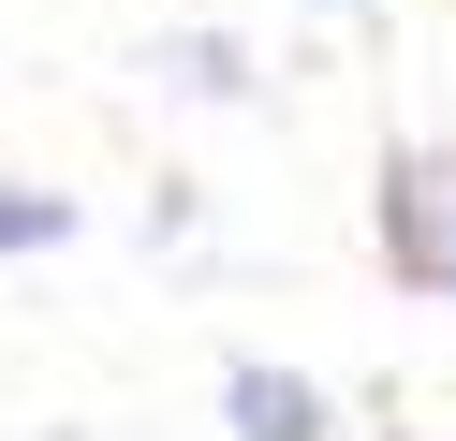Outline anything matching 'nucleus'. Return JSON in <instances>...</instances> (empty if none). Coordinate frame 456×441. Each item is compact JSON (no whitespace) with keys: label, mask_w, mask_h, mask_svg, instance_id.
I'll use <instances>...</instances> for the list:
<instances>
[{"label":"nucleus","mask_w":456,"mask_h":441,"mask_svg":"<svg viewBox=\"0 0 456 441\" xmlns=\"http://www.w3.org/2000/svg\"><path fill=\"white\" fill-rule=\"evenodd\" d=\"M442 221H456V176L427 162V147H397V162H383V265L412 294H456V235Z\"/></svg>","instance_id":"1"},{"label":"nucleus","mask_w":456,"mask_h":441,"mask_svg":"<svg viewBox=\"0 0 456 441\" xmlns=\"http://www.w3.org/2000/svg\"><path fill=\"white\" fill-rule=\"evenodd\" d=\"M74 235V192H45V176H0V265L15 250H60Z\"/></svg>","instance_id":"3"},{"label":"nucleus","mask_w":456,"mask_h":441,"mask_svg":"<svg viewBox=\"0 0 456 441\" xmlns=\"http://www.w3.org/2000/svg\"><path fill=\"white\" fill-rule=\"evenodd\" d=\"M442 235H456V221H442Z\"/></svg>","instance_id":"6"},{"label":"nucleus","mask_w":456,"mask_h":441,"mask_svg":"<svg viewBox=\"0 0 456 441\" xmlns=\"http://www.w3.org/2000/svg\"><path fill=\"white\" fill-rule=\"evenodd\" d=\"M324 15H368V0H324Z\"/></svg>","instance_id":"5"},{"label":"nucleus","mask_w":456,"mask_h":441,"mask_svg":"<svg viewBox=\"0 0 456 441\" xmlns=\"http://www.w3.org/2000/svg\"><path fill=\"white\" fill-rule=\"evenodd\" d=\"M177 88H207V103H236L250 74H236V45H207V29H191V45H177Z\"/></svg>","instance_id":"4"},{"label":"nucleus","mask_w":456,"mask_h":441,"mask_svg":"<svg viewBox=\"0 0 456 441\" xmlns=\"http://www.w3.org/2000/svg\"><path fill=\"white\" fill-rule=\"evenodd\" d=\"M221 427H236V441H324V382L236 353V368H221Z\"/></svg>","instance_id":"2"}]
</instances>
